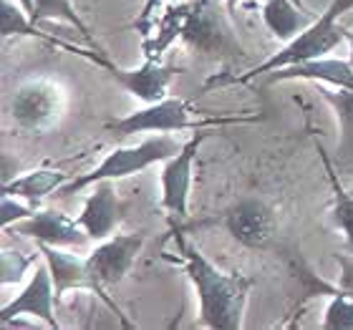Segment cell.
Returning <instances> with one entry per match:
<instances>
[{
	"label": "cell",
	"instance_id": "44dd1931",
	"mask_svg": "<svg viewBox=\"0 0 353 330\" xmlns=\"http://www.w3.org/2000/svg\"><path fill=\"white\" fill-rule=\"evenodd\" d=\"M30 21L33 23L63 21V23H68V25H74V28L81 33V38L86 41V43L94 45L96 51H101V45L96 43V38L91 36V30H88V25L83 23L81 15L76 13V8L71 0H33V18H30Z\"/></svg>",
	"mask_w": 353,
	"mask_h": 330
},
{
	"label": "cell",
	"instance_id": "5bb4252c",
	"mask_svg": "<svg viewBox=\"0 0 353 330\" xmlns=\"http://www.w3.org/2000/svg\"><path fill=\"white\" fill-rule=\"evenodd\" d=\"M126 209H129V202L119 197L114 179H101L94 184L91 194L83 202L79 225L86 229L94 243H101L117 232V227L126 217Z\"/></svg>",
	"mask_w": 353,
	"mask_h": 330
},
{
	"label": "cell",
	"instance_id": "4fadbf2b",
	"mask_svg": "<svg viewBox=\"0 0 353 330\" xmlns=\"http://www.w3.org/2000/svg\"><path fill=\"white\" fill-rule=\"evenodd\" d=\"M53 305H56V287H53L51 270H48V265L43 260V262L36 265V270L30 275L28 285L21 290V295L3 305V310H0V325L13 320V318L30 316L43 320L48 328L56 330L61 328V323L59 318H56V308Z\"/></svg>",
	"mask_w": 353,
	"mask_h": 330
},
{
	"label": "cell",
	"instance_id": "7402d4cb",
	"mask_svg": "<svg viewBox=\"0 0 353 330\" xmlns=\"http://www.w3.org/2000/svg\"><path fill=\"white\" fill-rule=\"evenodd\" d=\"M0 36L10 38V36H28V38H43V41H51L46 33L36 28V23L30 21V15L26 13V8L18 3L15 6L13 0H0Z\"/></svg>",
	"mask_w": 353,
	"mask_h": 330
},
{
	"label": "cell",
	"instance_id": "7a4b0ae2",
	"mask_svg": "<svg viewBox=\"0 0 353 330\" xmlns=\"http://www.w3.org/2000/svg\"><path fill=\"white\" fill-rule=\"evenodd\" d=\"M353 8V0H331V6L325 8L323 13L318 15L316 21L310 23L308 28L303 30L301 36H295L293 41H288L275 56L255 66L250 74L245 76H232L228 79L230 83H245L252 81L258 76H268L278 68L293 66V63H303L310 59H323L333 48H339L343 41H348V30L343 25H339V18L343 13H348Z\"/></svg>",
	"mask_w": 353,
	"mask_h": 330
},
{
	"label": "cell",
	"instance_id": "7c38bea8",
	"mask_svg": "<svg viewBox=\"0 0 353 330\" xmlns=\"http://www.w3.org/2000/svg\"><path fill=\"white\" fill-rule=\"evenodd\" d=\"M6 235H21L28 240L43 245H56V247H76L81 249L88 243H94L88 237L86 229L79 225V220H71L63 212L56 209H43V212H33L30 217L21 222H13L10 227L3 229Z\"/></svg>",
	"mask_w": 353,
	"mask_h": 330
},
{
	"label": "cell",
	"instance_id": "ffe728a7",
	"mask_svg": "<svg viewBox=\"0 0 353 330\" xmlns=\"http://www.w3.org/2000/svg\"><path fill=\"white\" fill-rule=\"evenodd\" d=\"M318 154L323 159L325 172H328V179H331V189H333V205H331V222L333 227L339 229L341 237H343V245L353 255V192H346L341 187L339 174L333 169L331 156L325 154L323 149L318 147Z\"/></svg>",
	"mask_w": 353,
	"mask_h": 330
},
{
	"label": "cell",
	"instance_id": "6da1fadb",
	"mask_svg": "<svg viewBox=\"0 0 353 330\" xmlns=\"http://www.w3.org/2000/svg\"><path fill=\"white\" fill-rule=\"evenodd\" d=\"M179 255L184 257V275L190 278L199 300V325L212 330L243 328L245 305L255 287V280L240 272H222L202 255L197 245L187 243L182 232H176Z\"/></svg>",
	"mask_w": 353,
	"mask_h": 330
},
{
	"label": "cell",
	"instance_id": "d4e9b609",
	"mask_svg": "<svg viewBox=\"0 0 353 330\" xmlns=\"http://www.w3.org/2000/svg\"><path fill=\"white\" fill-rule=\"evenodd\" d=\"M159 3H162V0H147V3H144V8H141L139 18L134 21V28L139 30L141 38H147V36H152V33H154V25H157L154 10H157V6H159Z\"/></svg>",
	"mask_w": 353,
	"mask_h": 330
},
{
	"label": "cell",
	"instance_id": "ac0fdd59",
	"mask_svg": "<svg viewBox=\"0 0 353 330\" xmlns=\"http://www.w3.org/2000/svg\"><path fill=\"white\" fill-rule=\"evenodd\" d=\"M313 21H316L313 15L295 8L290 0H265L263 6L265 28L270 30L278 41H285V43L293 41L295 36H301Z\"/></svg>",
	"mask_w": 353,
	"mask_h": 330
},
{
	"label": "cell",
	"instance_id": "8992f818",
	"mask_svg": "<svg viewBox=\"0 0 353 330\" xmlns=\"http://www.w3.org/2000/svg\"><path fill=\"white\" fill-rule=\"evenodd\" d=\"M240 118H202V121H192L190 118V101L184 99H162L157 103H147L144 109L126 114L121 118H114L106 124V132L117 141L137 136V134H172V132H190V129H207V126H222L235 124Z\"/></svg>",
	"mask_w": 353,
	"mask_h": 330
},
{
	"label": "cell",
	"instance_id": "ba28073f",
	"mask_svg": "<svg viewBox=\"0 0 353 330\" xmlns=\"http://www.w3.org/2000/svg\"><path fill=\"white\" fill-rule=\"evenodd\" d=\"M36 247L41 249V255H43L48 270H51L53 287H56V302H59L68 290H88V293H94L96 298L119 318V323L124 325V328H134L132 320H126L121 308L109 298L106 287L94 278V272L88 267L86 257H76V255H71V252H66L63 247H56V245L36 243Z\"/></svg>",
	"mask_w": 353,
	"mask_h": 330
},
{
	"label": "cell",
	"instance_id": "f1b7e54d",
	"mask_svg": "<svg viewBox=\"0 0 353 330\" xmlns=\"http://www.w3.org/2000/svg\"><path fill=\"white\" fill-rule=\"evenodd\" d=\"M348 43H351V56H348V61L353 63V33L348 30Z\"/></svg>",
	"mask_w": 353,
	"mask_h": 330
},
{
	"label": "cell",
	"instance_id": "277c9868",
	"mask_svg": "<svg viewBox=\"0 0 353 330\" xmlns=\"http://www.w3.org/2000/svg\"><path fill=\"white\" fill-rule=\"evenodd\" d=\"M184 144L170 136V134H154V136H149L144 139L141 144L137 147H119L114 149L111 154H106L99 167L94 172H88V174L81 176H71L59 192H56V197H74V194H81L83 189L88 187H94L96 182H101V179H124L129 174H137L141 169L152 167V164H159V162H167L172 159L174 154L182 152Z\"/></svg>",
	"mask_w": 353,
	"mask_h": 330
},
{
	"label": "cell",
	"instance_id": "9a60e30c",
	"mask_svg": "<svg viewBox=\"0 0 353 330\" xmlns=\"http://www.w3.org/2000/svg\"><path fill=\"white\" fill-rule=\"evenodd\" d=\"M321 81L336 88H353V63L323 56V59H310L303 63L278 68L270 74V83L278 81Z\"/></svg>",
	"mask_w": 353,
	"mask_h": 330
},
{
	"label": "cell",
	"instance_id": "52a82bcc",
	"mask_svg": "<svg viewBox=\"0 0 353 330\" xmlns=\"http://www.w3.org/2000/svg\"><path fill=\"white\" fill-rule=\"evenodd\" d=\"M202 225H220L235 243H240L248 249H268L280 229L278 209L258 194L237 199L228 209H222L217 217L197 222L192 227H202Z\"/></svg>",
	"mask_w": 353,
	"mask_h": 330
},
{
	"label": "cell",
	"instance_id": "5b68a950",
	"mask_svg": "<svg viewBox=\"0 0 353 330\" xmlns=\"http://www.w3.org/2000/svg\"><path fill=\"white\" fill-rule=\"evenodd\" d=\"M66 114V88L48 76H28L8 96V118L15 129L46 134Z\"/></svg>",
	"mask_w": 353,
	"mask_h": 330
},
{
	"label": "cell",
	"instance_id": "2e32d148",
	"mask_svg": "<svg viewBox=\"0 0 353 330\" xmlns=\"http://www.w3.org/2000/svg\"><path fill=\"white\" fill-rule=\"evenodd\" d=\"M68 179L71 174L59 172V169H33L23 176H13L3 182V194H10V197L28 202L30 207H38L51 192H59Z\"/></svg>",
	"mask_w": 353,
	"mask_h": 330
},
{
	"label": "cell",
	"instance_id": "8fae6325",
	"mask_svg": "<svg viewBox=\"0 0 353 330\" xmlns=\"http://www.w3.org/2000/svg\"><path fill=\"white\" fill-rule=\"evenodd\" d=\"M205 141V132L199 129L190 141H184L179 154L162 162V207L174 220H187L190 214V189H192V167L199 152V144Z\"/></svg>",
	"mask_w": 353,
	"mask_h": 330
},
{
	"label": "cell",
	"instance_id": "30bf717a",
	"mask_svg": "<svg viewBox=\"0 0 353 330\" xmlns=\"http://www.w3.org/2000/svg\"><path fill=\"white\" fill-rule=\"evenodd\" d=\"M144 243H147L144 232H126V235H111L109 240H101L86 255V262L94 272V278L103 287L124 282Z\"/></svg>",
	"mask_w": 353,
	"mask_h": 330
},
{
	"label": "cell",
	"instance_id": "484cf974",
	"mask_svg": "<svg viewBox=\"0 0 353 330\" xmlns=\"http://www.w3.org/2000/svg\"><path fill=\"white\" fill-rule=\"evenodd\" d=\"M336 262L341 265V278H339L341 290H346V293H353V255H343V252H336Z\"/></svg>",
	"mask_w": 353,
	"mask_h": 330
},
{
	"label": "cell",
	"instance_id": "3957f363",
	"mask_svg": "<svg viewBox=\"0 0 353 330\" xmlns=\"http://www.w3.org/2000/svg\"><path fill=\"white\" fill-rule=\"evenodd\" d=\"M182 41L199 56L222 63L248 56L243 41L237 36L235 18L220 0H190Z\"/></svg>",
	"mask_w": 353,
	"mask_h": 330
},
{
	"label": "cell",
	"instance_id": "e0dca14e",
	"mask_svg": "<svg viewBox=\"0 0 353 330\" xmlns=\"http://www.w3.org/2000/svg\"><path fill=\"white\" fill-rule=\"evenodd\" d=\"M187 10H190V0H182V3L172 0L170 6L164 8V13L157 18L154 33L141 41L144 59L162 61L164 51L174 43L176 38H182L184 21H187Z\"/></svg>",
	"mask_w": 353,
	"mask_h": 330
},
{
	"label": "cell",
	"instance_id": "83f0119b",
	"mask_svg": "<svg viewBox=\"0 0 353 330\" xmlns=\"http://www.w3.org/2000/svg\"><path fill=\"white\" fill-rule=\"evenodd\" d=\"M18 3H21V6L26 8V13H28L30 18H33V0H18Z\"/></svg>",
	"mask_w": 353,
	"mask_h": 330
},
{
	"label": "cell",
	"instance_id": "cb8c5ba5",
	"mask_svg": "<svg viewBox=\"0 0 353 330\" xmlns=\"http://www.w3.org/2000/svg\"><path fill=\"white\" fill-rule=\"evenodd\" d=\"M33 212H36V207H30L28 202L21 205V202H15L10 194H3V202H0V225L6 229V227H10L13 222H21V220H26V217H30Z\"/></svg>",
	"mask_w": 353,
	"mask_h": 330
},
{
	"label": "cell",
	"instance_id": "4316f807",
	"mask_svg": "<svg viewBox=\"0 0 353 330\" xmlns=\"http://www.w3.org/2000/svg\"><path fill=\"white\" fill-rule=\"evenodd\" d=\"M237 3H243V0H225V6H228V10H230V15H232V18H235Z\"/></svg>",
	"mask_w": 353,
	"mask_h": 330
},
{
	"label": "cell",
	"instance_id": "603a6c76",
	"mask_svg": "<svg viewBox=\"0 0 353 330\" xmlns=\"http://www.w3.org/2000/svg\"><path fill=\"white\" fill-rule=\"evenodd\" d=\"M38 257H41V249H33L28 255H23L21 249H10L6 247L3 249V255H0V282L3 285H15V282H21L23 275L30 270V267H36L38 265Z\"/></svg>",
	"mask_w": 353,
	"mask_h": 330
},
{
	"label": "cell",
	"instance_id": "d6986e66",
	"mask_svg": "<svg viewBox=\"0 0 353 330\" xmlns=\"http://www.w3.org/2000/svg\"><path fill=\"white\" fill-rule=\"evenodd\" d=\"M325 103L336 111V118L341 124L339 141V164L343 169H353V88H321Z\"/></svg>",
	"mask_w": 353,
	"mask_h": 330
},
{
	"label": "cell",
	"instance_id": "9c48e42d",
	"mask_svg": "<svg viewBox=\"0 0 353 330\" xmlns=\"http://www.w3.org/2000/svg\"><path fill=\"white\" fill-rule=\"evenodd\" d=\"M94 63L106 68L119 86L144 103H157L167 99V88H170L174 74H179V68L174 63H162V61L152 59H144V63L139 68H119L103 53H96Z\"/></svg>",
	"mask_w": 353,
	"mask_h": 330
}]
</instances>
